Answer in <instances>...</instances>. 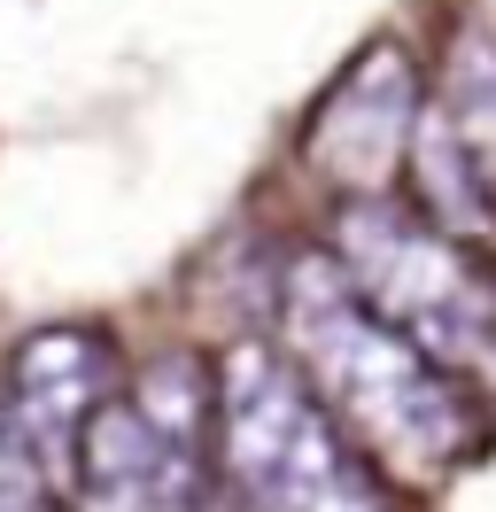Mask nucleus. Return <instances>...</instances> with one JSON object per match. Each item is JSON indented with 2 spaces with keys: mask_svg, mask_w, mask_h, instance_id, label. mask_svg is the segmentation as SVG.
I'll return each mask as SVG.
<instances>
[{
  "mask_svg": "<svg viewBox=\"0 0 496 512\" xmlns=\"http://www.w3.org/2000/svg\"><path fill=\"white\" fill-rule=\"evenodd\" d=\"M287 342L310 373V396L334 419H349L341 435L365 450H380L396 474L442 481L450 466H465L481 450V412L465 404V388L419 357L396 326L365 311L349 280L334 272V256H295L287 264V295H279Z\"/></svg>",
  "mask_w": 496,
  "mask_h": 512,
  "instance_id": "obj_1",
  "label": "nucleus"
},
{
  "mask_svg": "<svg viewBox=\"0 0 496 512\" xmlns=\"http://www.w3.org/2000/svg\"><path fill=\"white\" fill-rule=\"evenodd\" d=\"M210 427L248 512H388L372 458L264 342L225 350L210 381Z\"/></svg>",
  "mask_w": 496,
  "mask_h": 512,
  "instance_id": "obj_2",
  "label": "nucleus"
},
{
  "mask_svg": "<svg viewBox=\"0 0 496 512\" xmlns=\"http://www.w3.org/2000/svg\"><path fill=\"white\" fill-rule=\"evenodd\" d=\"M334 272L349 280V295L365 311H380L450 381L496 373V272L465 241H450L442 225H427L419 210H403L388 194L341 202Z\"/></svg>",
  "mask_w": 496,
  "mask_h": 512,
  "instance_id": "obj_3",
  "label": "nucleus"
},
{
  "mask_svg": "<svg viewBox=\"0 0 496 512\" xmlns=\"http://www.w3.org/2000/svg\"><path fill=\"white\" fill-rule=\"evenodd\" d=\"M202 419L194 357H163L132 396H109L70 443L78 512H202Z\"/></svg>",
  "mask_w": 496,
  "mask_h": 512,
  "instance_id": "obj_4",
  "label": "nucleus"
},
{
  "mask_svg": "<svg viewBox=\"0 0 496 512\" xmlns=\"http://www.w3.org/2000/svg\"><path fill=\"white\" fill-rule=\"evenodd\" d=\"M411 125H419V70L403 47H365L357 63L341 70L326 101L310 109L303 132V163L318 171V187L341 202H372L388 194V179L411 156Z\"/></svg>",
  "mask_w": 496,
  "mask_h": 512,
  "instance_id": "obj_5",
  "label": "nucleus"
},
{
  "mask_svg": "<svg viewBox=\"0 0 496 512\" xmlns=\"http://www.w3.org/2000/svg\"><path fill=\"white\" fill-rule=\"evenodd\" d=\"M124 381V350L109 326L93 319H62L39 326L16 342L8 357V381H0V419L16 427V443L47 466V458H70L78 427H86Z\"/></svg>",
  "mask_w": 496,
  "mask_h": 512,
  "instance_id": "obj_6",
  "label": "nucleus"
},
{
  "mask_svg": "<svg viewBox=\"0 0 496 512\" xmlns=\"http://www.w3.org/2000/svg\"><path fill=\"white\" fill-rule=\"evenodd\" d=\"M442 117L458 132L465 163H473V187L496 218V47L481 32H465L450 47V78H442Z\"/></svg>",
  "mask_w": 496,
  "mask_h": 512,
  "instance_id": "obj_7",
  "label": "nucleus"
},
{
  "mask_svg": "<svg viewBox=\"0 0 496 512\" xmlns=\"http://www.w3.org/2000/svg\"><path fill=\"white\" fill-rule=\"evenodd\" d=\"M411 163H419V202H427V225H442L450 241L458 233H489V202H481V187H473V163H465L458 132H450V117L442 109H427L419 125H411Z\"/></svg>",
  "mask_w": 496,
  "mask_h": 512,
  "instance_id": "obj_8",
  "label": "nucleus"
},
{
  "mask_svg": "<svg viewBox=\"0 0 496 512\" xmlns=\"http://www.w3.org/2000/svg\"><path fill=\"white\" fill-rule=\"evenodd\" d=\"M0 512H55V497H47V466L16 443L8 419H0Z\"/></svg>",
  "mask_w": 496,
  "mask_h": 512,
  "instance_id": "obj_9",
  "label": "nucleus"
},
{
  "mask_svg": "<svg viewBox=\"0 0 496 512\" xmlns=\"http://www.w3.org/2000/svg\"><path fill=\"white\" fill-rule=\"evenodd\" d=\"M481 16H489V32H481V39H489V47H496V0H489V8H481Z\"/></svg>",
  "mask_w": 496,
  "mask_h": 512,
  "instance_id": "obj_10",
  "label": "nucleus"
}]
</instances>
